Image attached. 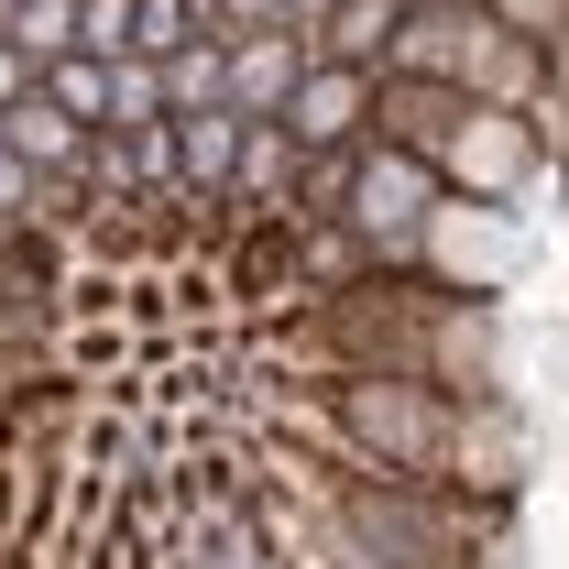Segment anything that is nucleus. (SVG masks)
Wrapping results in <instances>:
<instances>
[{
  "label": "nucleus",
  "mask_w": 569,
  "mask_h": 569,
  "mask_svg": "<svg viewBox=\"0 0 569 569\" xmlns=\"http://www.w3.org/2000/svg\"><path fill=\"white\" fill-rule=\"evenodd\" d=\"M340 417L351 449L383 460L395 482H438V449H449V395L427 372H340Z\"/></svg>",
  "instance_id": "obj_1"
},
{
  "label": "nucleus",
  "mask_w": 569,
  "mask_h": 569,
  "mask_svg": "<svg viewBox=\"0 0 569 569\" xmlns=\"http://www.w3.org/2000/svg\"><path fill=\"white\" fill-rule=\"evenodd\" d=\"M406 263H427V274H438V296H503V284L526 274L515 198H449V187H438V209L417 219Z\"/></svg>",
  "instance_id": "obj_2"
},
{
  "label": "nucleus",
  "mask_w": 569,
  "mask_h": 569,
  "mask_svg": "<svg viewBox=\"0 0 569 569\" xmlns=\"http://www.w3.org/2000/svg\"><path fill=\"white\" fill-rule=\"evenodd\" d=\"M427 209H438V164L406 153V142H372V132H361L351 142V198H340V219H351L383 263H406V241H417Z\"/></svg>",
  "instance_id": "obj_3"
},
{
  "label": "nucleus",
  "mask_w": 569,
  "mask_h": 569,
  "mask_svg": "<svg viewBox=\"0 0 569 569\" xmlns=\"http://www.w3.org/2000/svg\"><path fill=\"white\" fill-rule=\"evenodd\" d=\"M427 164H438L449 198H526L548 153H537V132H526V110H482V99H460V121L438 132Z\"/></svg>",
  "instance_id": "obj_4"
},
{
  "label": "nucleus",
  "mask_w": 569,
  "mask_h": 569,
  "mask_svg": "<svg viewBox=\"0 0 569 569\" xmlns=\"http://www.w3.org/2000/svg\"><path fill=\"white\" fill-rule=\"evenodd\" d=\"M296 77H307V33H296V22H230V33H219V99H230L241 121H274Z\"/></svg>",
  "instance_id": "obj_5"
},
{
  "label": "nucleus",
  "mask_w": 569,
  "mask_h": 569,
  "mask_svg": "<svg viewBox=\"0 0 569 569\" xmlns=\"http://www.w3.org/2000/svg\"><path fill=\"white\" fill-rule=\"evenodd\" d=\"M449 88L482 99V110H526V99L548 88V44L515 33V22H493V11H471V33H460V56H449Z\"/></svg>",
  "instance_id": "obj_6"
},
{
  "label": "nucleus",
  "mask_w": 569,
  "mask_h": 569,
  "mask_svg": "<svg viewBox=\"0 0 569 569\" xmlns=\"http://www.w3.org/2000/svg\"><path fill=\"white\" fill-rule=\"evenodd\" d=\"M274 121L296 132V153H351V142L372 132V67H329V56H307V77L284 88Z\"/></svg>",
  "instance_id": "obj_7"
},
{
  "label": "nucleus",
  "mask_w": 569,
  "mask_h": 569,
  "mask_svg": "<svg viewBox=\"0 0 569 569\" xmlns=\"http://www.w3.org/2000/svg\"><path fill=\"white\" fill-rule=\"evenodd\" d=\"M460 121V88L449 77H406L372 67V142H406V153H438V132Z\"/></svg>",
  "instance_id": "obj_8"
},
{
  "label": "nucleus",
  "mask_w": 569,
  "mask_h": 569,
  "mask_svg": "<svg viewBox=\"0 0 569 569\" xmlns=\"http://www.w3.org/2000/svg\"><path fill=\"white\" fill-rule=\"evenodd\" d=\"M0 142H11L33 176H77V164H88V121H67L44 88H22V99L0 110Z\"/></svg>",
  "instance_id": "obj_9"
},
{
  "label": "nucleus",
  "mask_w": 569,
  "mask_h": 569,
  "mask_svg": "<svg viewBox=\"0 0 569 569\" xmlns=\"http://www.w3.org/2000/svg\"><path fill=\"white\" fill-rule=\"evenodd\" d=\"M164 132H176V187H187V198H219V187H230V153H241V110L209 99V110H176Z\"/></svg>",
  "instance_id": "obj_10"
},
{
  "label": "nucleus",
  "mask_w": 569,
  "mask_h": 569,
  "mask_svg": "<svg viewBox=\"0 0 569 569\" xmlns=\"http://www.w3.org/2000/svg\"><path fill=\"white\" fill-rule=\"evenodd\" d=\"M230 209H284L296 198V132L284 121H241V153H230Z\"/></svg>",
  "instance_id": "obj_11"
},
{
  "label": "nucleus",
  "mask_w": 569,
  "mask_h": 569,
  "mask_svg": "<svg viewBox=\"0 0 569 569\" xmlns=\"http://www.w3.org/2000/svg\"><path fill=\"white\" fill-rule=\"evenodd\" d=\"M307 33V56H329V67H383V33H395V0H329L318 22H296Z\"/></svg>",
  "instance_id": "obj_12"
},
{
  "label": "nucleus",
  "mask_w": 569,
  "mask_h": 569,
  "mask_svg": "<svg viewBox=\"0 0 569 569\" xmlns=\"http://www.w3.org/2000/svg\"><path fill=\"white\" fill-rule=\"evenodd\" d=\"M33 88H44L67 121H88V132L110 121V67H99V56H77V44H67V56H44V67H33Z\"/></svg>",
  "instance_id": "obj_13"
},
{
  "label": "nucleus",
  "mask_w": 569,
  "mask_h": 569,
  "mask_svg": "<svg viewBox=\"0 0 569 569\" xmlns=\"http://www.w3.org/2000/svg\"><path fill=\"white\" fill-rule=\"evenodd\" d=\"M142 121H176L164 110V67L153 56H110V121L99 132H142Z\"/></svg>",
  "instance_id": "obj_14"
},
{
  "label": "nucleus",
  "mask_w": 569,
  "mask_h": 569,
  "mask_svg": "<svg viewBox=\"0 0 569 569\" xmlns=\"http://www.w3.org/2000/svg\"><path fill=\"white\" fill-rule=\"evenodd\" d=\"M0 33L22 44V67H44V56H67V44H77V0H11Z\"/></svg>",
  "instance_id": "obj_15"
},
{
  "label": "nucleus",
  "mask_w": 569,
  "mask_h": 569,
  "mask_svg": "<svg viewBox=\"0 0 569 569\" xmlns=\"http://www.w3.org/2000/svg\"><path fill=\"white\" fill-rule=\"evenodd\" d=\"M164 67V110H209L219 99V33H187L176 56H153Z\"/></svg>",
  "instance_id": "obj_16"
},
{
  "label": "nucleus",
  "mask_w": 569,
  "mask_h": 569,
  "mask_svg": "<svg viewBox=\"0 0 569 569\" xmlns=\"http://www.w3.org/2000/svg\"><path fill=\"white\" fill-rule=\"evenodd\" d=\"M187 33H219V22H198L187 0H132V56H176Z\"/></svg>",
  "instance_id": "obj_17"
},
{
  "label": "nucleus",
  "mask_w": 569,
  "mask_h": 569,
  "mask_svg": "<svg viewBox=\"0 0 569 569\" xmlns=\"http://www.w3.org/2000/svg\"><path fill=\"white\" fill-rule=\"evenodd\" d=\"M77 56H132V0H77Z\"/></svg>",
  "instance_id": "obj_18"
},
{
  "label": "nucleus",
  "mask_w": 569,
  "mask_h": 569,
  "mask_svg": "<svg viewBox=\"0 0 569 569\" xmlns=\"http://www.w3.org/2000/svg\"><path fill=\"white\" fill-rule=\"evenodd\" d=\"M526 132H537L548 164H569V88H537V99H526Z\"/></svg>",
  "instance_id": "obj_19"
},
{
  "label": "nucleus",
  "mask_w": 569,
  "mask_h": 569,
  "mask_svg": "<svg viewBox=\"0 0 569 569\" xmlns=\"http://www.w3.org/2000/svg\"><path fill=\"white\" fill-rule=\"evenodd\" d=\"M482 11H493V22H515V33H537V44L569 22V0H482Z\"/></svg>",
  "instance_id": "obj_20"
},
{
  "label": "nucleus",
  "mask_w": 569,
  "mask_h": 569,
  "mask_svg": "<svg viewBox=\"0 0 569 569\" xmlns=\"http://www.w3.org/2000/svg\"><path fill=\"white\" fill-rule=\"evenodd\" d=\"M22 209H33V164L0 142V230H22Z\"/></svg>",
  "instance_id": "obj_21"
},
{
  "label": "nucleus",
  "mask_w": 569,
  "mask_h": 569,
  "mask_svg": "<svg viewBox=\"0 0 569 569\" xmlns=\"http://www.w3.org/2000/svg\"><path fill=\"white\" fill-rule=\"evenodd\" d=\"M284 11H296V0H219V33H230V22H284Z\"/></svg>",
  "instance_id": "obj_22"
},
{
  "label": "nucleus",
  "mask_w": 569,
  "mask_h": 569,
  "mask_svg": "<svg viewBox=\"0 0 569 569\" xmlns=\"http://www.w3.org/2000/svg\"><path fill=\"white\" fill-rule=\"evenodd\" d=\"M22 88H33V67H22V44H11V33H0V110H11V99H22Z\"/></svg>",
  "instance_id": "obj_23"
},
{
  "label": "nucleus",
  "mask_w": 569,
  "mask_h": 569,
  "mask_svg": "<svg viewBox=\"0 0 569 569\" xmlns=\"http://www.w3.org/2000/svg\"><path fill=\"white\" fill-rule=\"evenodd\" d=\"M548 88H569V22L548 33Z\"/></svg>",
  "instance_id": "obj_24"
},
{
  "label": "nucleus",
  "mask_w": 569,
  "mask_h": 569,
  "mask_svg": "<svg viewBox=\"0 0 569 569\" xmlns=\"http://www.w3.org/2000/svg\"><path fill=\"white\" fill-rule=\"evenodd\" d=\"M11 284H22V274H11V230H0V296H11Z\"/></svg>",
  "instance_id": "obj_25"
},
{
  "label": "nucleus",
  "mask_w": 569,
  "mask_h": 569,
  "mask_svg": "<svg viewBox=\"0 0 569 569\" xmlns=\"http://www.w3.org/2000/svg\"><path fill=\"white\" fill-rule=\"evenodd\" d=\"M0 11H11V0H0Z\"/></svg>",
  "instance_id": "obj_26"
}]
</instances>
